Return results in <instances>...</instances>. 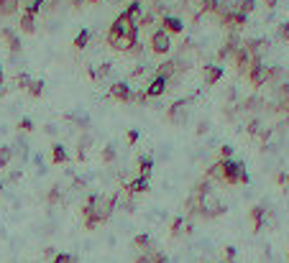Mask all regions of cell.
Wrapping results in <instances>:
<instances>
[{
	"label": "cell",
	"instance_id": "d6986e66",
	"mask_svg": "<svg viewBox=\"0 0 289 263\" xmlns=\"http://www.w3.org/2000/svg\"><path fill=\"white\" fill-rule=\"evenodd\" d=\"M133 248H136L138 253H154V240L146 233H141V235L133 238Z\"/></svg>",
	"mask_w": 289,
	"mask_h": 263
},
{
	"label": "cell",
	"instance_id": "3957f363",
	"mask_svg": "<svg viewBox=\"0 0 289 263\" xmlns=\"http://www.w3.org/2000/svg\"><path fill=\"white\" fill-rule=\"evenodd\" d=\"M225 204L218 199V194L210 189L205 194H200V215L205 217V220H215V217H223L225 215Z\"/></svg>",
	"mask_w": 289,
	"mask_h": 263
},
{
	"label": "cell",
	"instance_id": "74e56055",
	"mask_svg": "<svg viewBox=\"0 0 289 263\" xmlns=\"http://www.w3.org/2000/svg\"><path fill=\"white\" fill-rule=\"evenodd\" d=\"M236 256H238V250L233 248V245H225L223 248V261L225 263H236Z\"/></svg>",
	"mask_w": 289,
	"mask_h": 263
},
{
	"label": "cell",
	"instance_id": "5bb4252c",
	"mask_svg": "<svg viewBox=\"0 0 289 263\" xmlns=\"http://www.w3.org/2000/svg\"><path fill=\"white\" fill-rule=\"evenodd\" d=\"M202 79H205L207 87H213L215 82L223 79V66H220V64H207L205 69H202Z\"/></svg>",
	"mask_w": 289,
	"mask_h": 263
},
{
	"label": "cell",
	"instance_id": "11a10c76",
	"mask_svg": "<svg viewBox=\"0 0 289 263\" xmlns=\"http://www.w3.org/2000/svg\"><path fill=\"white\" fill-rule=\"evenodd\" d=\"M87 3H103V0H87Z\"/></svg>",
	"mask_w": 289,
	"mask_h": 263
},
{
	"label": "cell",
	"instance_id": "603a6c76",
	"mask_svg": "<svg viewBox=\"0 0 289 263\" xmlns=\"http://www.w3.org/2000/svg\"><path fill=\"white\" fill-rule=\"evenodd\" d=\"M67 161H69V153H67V148H64L62 143H54V146H51V164L62 166V164H67Z\"/></svg>",
	"mask_w": 289,
	"mask_h": 263
},
{
	"label": "cell",
	"instance_id": "bcb514c9",
	"mask_svg": "<svg viewBox=\"0 0 289 263\" xmlns=\"http://www.w3.org/2000/svg\"><path fill=\"white\" fill-rule=\"evenodd\" d=\"M136 141H138V131H128V133H126V143H128V146H133Z\"/></svg>",
	"mask_w": 289,
	"mask_h": 263
},
{
	"label": "cell",
	"instance_id": "cb8c5ba5",
	"mask_svg": "<svg viewBox=\"0 0 289 263\" xmlns=\"http://www.w3.org/2000/svg\"><path fill=\"white\" fill-rule=\"evenodd\" d=\"M110 69H113V66H110L108 62L105 64H97V66H90V69H87V74H90V79H95V82H103V79L110 74Z\"/></svg>",
	"mask_w": 289,
	"mask_h": 263
},
{
	"label": "cell",
	"instance_id": "9a60e30c",
	"mask_svg": "<svg viewBox=\"0 0 289 263\" xmlns=\"http://www.w3.org/2000/svg\"><path fill=\"white\" fill-rule=\"evenodd\" d=\"M241 46H243V41H241V39L236 36V33H233V36H230V39H228V41L223 44V49L218 51V59H228V56L233 59V54H236V51H238Z\"/></svg>",
	"mask_w": 289,
	"mask_h": 263
},
{
	"label": "cell",
	"instance_id": "f907efd6",
	"mask_svg": "<svg viewBox=\"0 0 289 263\" xmlns=\"http://www.w3.org/2000/svg\"><path fill=\"white\" fill-rule=\"evenodd\" d=\"M154 263H169V258H166L164 253H156L154 256Z\"/></svg>",
	"mask_w": 289,
	"mask_h": 263
},
{
	"label": "cell",
	"instance_id": "8992f818",
	"mask_svg": "<svg viewBox=\"0 0 289 263\" xmlns=\"http://www.w3.org/2000/svg\"><path fill=\"white\" fill-rule=\"evenodd\" d=\"M195 97H197V95L177 100L174 105H172L169 110H166V120H169V123H174V125H182V123H187V112H190V105L195 102Z\"/></svg>",
	"mask_w": 289,
	"mask_h": 263
},
{
	"label": "cell",
	"instance_id": "7bdbcfd3",
	"mask_svg": "<svg viewBox=\"0 0 289 263\" xmlns=\"http://www.w3.org/2000/svg\"><path fill=\"white\" fill-rule=\"evenodd\" d=\"M90 143H92L90 135H82V138H80V158H85V153H87V148H90Z\"/></svg>",
	"mask_w": 289,
	"mask_h": 263
},
{
	"label": "cell",
	"instance_id": "4316f807",
	"mask_svg": "<svg viewBox=\"0 0 289 263\" xmlns=\"http://www.w3.org/2000/svg\"><path fill=\"white\" fill-rule=\"evenodd\" d=\"M18 8H21V0H0V16H16L18 13Z\"/></svg>",
	"mask_w": 289,
	"mask_h": 263
},
{
	"label": "cell",
	"instance_id": "ac0fdd59",
	"mask_svg": "<svg viewBox=\"0 0 289 263\" xmlns=\"http://www.w3.org/2000/svg\"><path fill=\"white\" fill-rule=\"evenodd\" d=\"M0 39L5 41V46L10 49V54H21V49H23V46H21V39H18L10 28H3V31H0Z\"/></svg>",
	"mask_w": 289,
	"mask_h": 263
},
{
	"label": "cell",
	"instance_id": "4dcf8cb0",
	"mask_svg": "<svg viewBox=\"0 0 289 263\" xmlns=\"http://www.w3.org/2000/svg\"><path fill=\"white\" fill-rule=\"evenodd\" d=\"M253 8H256V0H238V3H236V10L243 13V16H251Z\"/></svg>",
	"mask_w": 289,
	"mask_h": 263
},
{
	"label": "cell",
	"instance_id": "5b68a950",
	"mask_svg": "<svg viewBox=\"0 0 289 263\" xmlns=\"http://www.w3.org/2000/svg\"><path fill=\"white\" fill-rule=\"evenodd\" d=\"M105 41H108V46H113L115 51H123V54H131L133 46L138 44V36H123V33H118L113 26L108 28L105 33Z\"/></svg>",
	"mask_w": 289,
	"mask_h": 263
},
{
	"label": "cell",
	"instance_id": "7c38bea8",
	"mask_svg": "<svg viewBox=\"0 0 289 263\" xmlns=\"http://www.w3.org/2000/svg\"><path fill=\"white\" fill-rule=\"evenodd\" d=\"M113 28H115L118 33H123V36H138V28L133 26V21H131L126 13H120V16L113 21Z\"/></svg>",
	"mask_w": 289,
	"mask_h": 263
},
{
	"label": "cell",
	"instance_id": "83f0119b",
	"mask_svg": "<svg viewBox=\"0 0 289 263\" xmlns=\"http://www.w3.org/2000/svg\"><path fill=\"white\" fill-rule=\"evenodd\" d=\"M21 31H23V33H33V31H36V16H31V13H23V16H21Z\"/></svg>",
	"mask_w": 289,
	"mask_h": 263
},
{
	"label": "cell",
	"instance_id": "7dc6e473",
	"mask_svg": "<svg viewBox=\"0 0 289 263\" xmlns=\"http://www.w3.org/2000/svg\"><path fill=\"white\" fill-rule=\"evenodd\" d=\"M276 110L289 112V97H282V100H279V105H276Z\"/></svg>",
	"mask_w": 289,
	"mask_h": 263
},
{
	"label": "cell",
	"instance_id": "f6af8a7d",
	"mask_svg": "<svg viewBox=\"0 0 289 263\" xmlns=\"http://www.w3.org/2000/svg\"><path fill=\"white\" fill-rule=\"evenodd\" d=\"M279 39H282V41H289V21L279 23Z\"/></svg>",
	"mask_w": 289,
	"mask_h": 263
},
{
	"label": "cell",
	"instance_id": "1f68e13d",
	"mask_svg": "<svg viewBox=\"0 0 289 263\" xmlns=\"http://www.w3.org/2000/svg\"><path fill=\"white\" fill-rule=\"evenodd\" d=\"M182 5H184L187 10H192L195 18L202 16V0H182Z\"/></svg>",
	"mask_w": 289,
	"mask_h": 263
},
{
	"label": "cell",
	"instance_id": "f35d334b",
	"mask_svg": "<svg viewBox=\"0 0 289 263\" xmlns=\"http://www.w3.org/2000/svg\"><path fill=\"white\" fill-rule=\"evenodd\" d=\"M59 199H62V189H59V187H51L49 194H46V202H49V204H57Z\"/></svg>",
	"mask_w": 289,
	"mask_h": 263
},
{
	"label": "cell",
	"instance_id": "816d5d0a",
	"mask_svg": "<svg viewBox=\"0 0 289 263\" xmlns=\"http://www.w3.org/2000/svg\"><path fill=\"white\" fill-rule=\"evenodd\" d=\"M276 3H279V0H264V5L269 8V10H274V8H276Z\"/></svg>",
	"mask_w": 289,
	"mask_h": 263
},
{
	"label": "cell",
	"instance_id": "db71d44e",
	"mask_svg": "<svg viewBox=\"0 0 289 263\" xmlns=\"http://www.w3.org/2000/svg\"><path fill=\"white\" fill-rule=\"evenodd\" d=\"M276 184H287V174H276Z\"/></svg>",
	"mask_w": 289,
	"mask_h": 263
},
{
	"label": "cell",
	"instance_id": "7402d4cb",
	"mask_svg": "<svg viewBox=\"0 0 289 263\" xmlns=\"http://www.w3.org/2000/svg\"><path fill=\"white\" fill-rule=\"evenodd\" d=\"M123 13H126V16L133 21V26H136V28H141V21H143V10H141V3H128Z\"/></svg>",
	"mask_w": 289,
	"mask_h": 263
},
{
	"label": "cell",
	"instance_id": "91938a15",
	"mask_svg": "<svg viewBox=\"0 0 289 263\" xmlns=\"http://www.w3.org/2000/svg\"><path fill=\"white\" fill-rule=\"evenodd\" d=\"M287 181H289V174H287Z\"/></svg>",
	"mask_w": 289,
	"mask_h": 263
},
{
	"label": "cell",
	"instance_id": "f1b7e54d",
	"mask_svg": "<svg viewBox=\"0 0 289 263\" xmlns=\"http://www.w3.org/2000/svg\"><path fill=\"white\" fill-rule=\"evenodd\" d=\"M90 39H92V36H90V31L82 28V31L74 36V49H77V51H82V49L87 46V44H90Z\"/></svg>",
	"mask_w": 289,
	"mask_h": 263
},
{
	"label": "cell",
	"instance_id": "ee69618b",
	"mask_svg": "<svg viewBox=\"0 0 289 263\" xmlns=\"http://www.w3.org/2000/svg\"><path fill=\"white\" fill-rule=\"evenodd\" d=\"M18 131H21V133H31V131H33V120H31V118H23V120L18 123Z\"/></svg>",
	"mask_w": 289,
	"mask_h": 263
},
{
	"label": "cell",
	"instance_id": "9c48e42d",
	"mask_svg": "<svg viewBox=\"0 0 289 263\" xmlns=\"http://www.w3.org/2000/svg\"><path fill=\"white\" fill-rule=\"evenodd\" d=\"M243 46H246V51L253 56L256 62H264V54L269 51V39H248V41H243Z\"/></svg>",
	"mask_w": 289,
	"mask_h": 263
},
{
	"label": "cell",
	"instance_id": "6f0895ef",
	"mask_svg": "<svg viewBox=\"0 0 289 263\" xmlns=\"http://www.w3.org/2000/svg\"><path fill=\"white\" fill-rule=\"evenodd\" d=\"M0 194H3V184H0Z\"/></svg>",
	"mask_w": 289,
	"mask_h": 263
},
{
	"label": "cell",
	"instance_id": "8fae6325",
	"mask_svg": "<svg viewBox=\"0 0 289 263\" xmlns=\"http://www.w3.org/2000/svg\"><path fill=\"white\" fill-rule=\"evenodd\" d=\"M251 225H253V233H261L264 225L271 220V215L266 212V207H261V204H256V207H251Z\"/></svg>",
	"mask_w": 289,
	"mask_h": 263
},
{
	"label": "cell",
	"instance_id": "e575fe53",
	"mask_svg": "<svg viewBox=\"0 0 289 263\" xmlns=\"http://www.w3.org/2000/svg\"><path fill=\"white\" fill-rule=\"evenodd\" d=\"M28 95L31 97H41L44 95V79H33L31 87H28Z\"/></svg>",
	"mask_w": 289,
	"mask_h": 263
},
{
	"label": "cell",
	"instance_id": "2e32d148",
	"mask_svg": "<svg viewBox=\"0 0 289 263\" xmlns=\"http://www.w3.org/2000/svg\"><path fill=\"white\" fill-rule=\"evenodd\" d=\"M166 87H169V82H166V79L154 77L151 82L146 85V97H149V100H151V97H161V95L166 92Z\"/></svg>",
	"mask_w": 289,
	"mask_h": 263
},
{
	"label": "cell",
	"instance_id": "d4e9b609",
	"mask_svg": "<svg viewBox=\"0 0 289 263\" xmlns=\"http://www.w3.org/2000/svg\"><path fill=\"white\" fill-rule=\"evenodd\" d=\"M223 176H225V164H223V161H215V164H210V169L205 171V179L223 181Z\"/></svg>",
	"mask_w": 289,
	"mask_h": 263
},
{
	"label": "cell",
	"instance_id": "30bf717a",
	"mask_svg": "<svg viewBox=\"0 0 289 263\" xmlns=\"http://www.w3.org/2000/svg\"><path fill=\"white\" fill-rule=\"evenodd\" d=\"M256 62L253 56L246 51V46H241L236 54H233V64H236V72L238 74H248V69H251V64Z\"/></svg>",
	"mask_w": 289,
	"mask_h": 263
},
{
	"label": "cell",
	"instance_id": "d6a6232c",
	"mask_svg": "<svg viewBox=\"0 0 289 263\" xmlns=\"http://www.w3.org/2000/svg\"><path fill=\"white\" fill-rule=\"evenodd\" d=\"M246 131H248V135H261V131H264V125H261V120L259 118H251L248 123H246Z\"/></svg>",
	"mask_w": 289,
	"mask_h": 263
},
{
	"label": "cell",
	"instance_id": "4fadbf2b",
	"mask_svg": "<svg viewBox=\"0 0 289 263\" xmlns=\"http://www.w3.org/2000/svg\"><path fill=\"white\" fill-rule=\"evenodd\" d=\"M161 28L169 33V36H174V33H182L184 31V23H182V18L166 13V16H161Z\"/></svg>",
	"mask_w": 289,
	"mask_h": 263
},
{
	"label": "cell",
	"instance_id": "b9f144b4",
	"mask_svg": "<svg viewBox=\"0 0 289 263\" xmlns=\"http://www.w3.org/2000/svg\"><path fill=\"white\" fill-rule=\"evenodd\" d=\"M51 263H77V258H74V256H69V253H57Z\"/></svg>",
	"mask_w": 289,
	"mask_h": 263
},
{
	"label": "cell",
	"instance_id": "44dd1931",
	"mask_svg": "<svg viewBox=\"0 0 289 263\" xmlns=\"http://www.w3.org/2000/svg\"><path fill=\"white\" fill-rule=\"evenodd\" d=\"M177 69H182V66H177V62H164V64L156 66V74L154 77H161V79H166V82H172V77H174Z\"/></svg>",
	"mask_w": 289,
	"mask_h": 263
},
{
	"label": "cell",
	"instance_id": "681fc988",
	"mask_svg": "<svg viewBox=\"0 0 289 263\" xmlns=\"http://www.w3.org/2000/svg\"><path fill=\"white\" fill-rule=\"evenodd\" d=\"M21 179V171H13V174L8 176V184H16V181Z\"/></svg>",
	"mask_w": 289,
	"mask_h": 263
},
{
	"label": "cell",
	"instance_id": "8d00e7d4",
	"mask_svg": "<svg viewBox=\"0 0 289 263\" xmlns=\"http://www.w3.org/2000/svg\"><path fill=\"white\" fill-rule=\"evenodd\" d=\"M230 158H233V148L225 143V146H220L218 148V161H230Z\"/></svg>",
	"mask_w": 289,
	"mask_h": 263
},
{
	"label": "cell",
	"instance_id": "680465c9",
	"mask_svg": "<svg viewBox=\"0 0 289 263\" xmlns=\"http://www.w3.org/2000/svg\"><path fill=\"white\" fill-rule=\"evenodd\" d=\"M287 258H289V248H287Z\"/></svg>",
	"mask_w": 289,
	"mask_h": 263
},
{
	"label": "cell",
	"instance_id": "e0dca14e",
	"mask_svg": "<svg viewBox=\"0 0 289 263\" xmlns=\"http://www.w3.org/2000/svg\"><path fill=\"white\" fill-rule=\"evenodd\" d=\"M169 233H172V238H179L182 233L190 235V233H192V222L184 220V217H174L172 225H169Z\"/></svg>",
	"mask_w": 289,
	"mask_h": 263
},
{
	"label": "cell",
	"instance_id": "6da1fadb",
	"mask_svg": "<svg viewBox=\"0 0 289 263\" xmlns=\"http://www.w3.org/2000/svg\"><path fill=\"white\" fill-rule=\"evenodd\" d=\"M118 204V194H90L85 199V207H82V220L87 230H95L97 225L108 222V217L113 215Z\"/></svg>",
	"mask_w": 289,
	"mask_h": 263
},
{
	"label": "cell",
	"instance_id": "c3c4849f",
	"mask_svg": "<svg viewBox=\"0 0 289 263\" xmlns=\"http://www.w3.org/2000/svg\"><path fill=\"white\" fill-rule=\"evenodd\" d=\"M67 3H69V5L74 8V10H80V8H82V5L87 3V0H67Z\"/></svg>",
	"mask_w": 289,
	"mask_h": 263
},
{
	"label": "cell",
	"instance_id": "836d02e7",
	"mask_svg": "<svg viewBox=\"0 0 289 263\" xmlns=\"http://www.w3.org/2000/svg\"><path fill=\"white\" fill-rule=\"evenodd\" d=\"M10 158H13V148H10V146H3V148H0V171H3V169L10 164Z\"/></svg>",
	"mask_w": 289,
	"mask_h": 263
},
{
	"label": "cell",
	"instance_id": "7a4b0ae2",
	"mask_svg": "<svg viewBox=\"0 0 289 263\" xmlns=\"http://www.w3.org/2000/svg\"><path fill=\"white\" fill-rule=\"evenodd\" d=\"M246 77H248V85L251 87H264L266 82L282 77V66H266L264 62H253Z\"/></svg>",
	"mask_w": 289,
	"mask_h": 263
},
{
	"label": "cell",
	"instance_id": "f5cc1de1",
	"mask_svg": "<svg viewBox=\"0 0 289 263\" xmlns=\"http://www.w3.org/2000/svg\"><path fill=\"white\" fill-rule=\"evenodd\" d=\"M3 82H5V74H3V64H0V95H3Z\"/></svg>",
	"mask_w": 289,
	"mask_h": 263
},
{
	"label": "cell",
	"instance_id": "d590c367",
	"mask_svg": "<svg viewBox=\"0 0 289 263\" xmlns=\"http://www.w3.org/2000/svg\"><path fill=\"white\" fill-rule=\"evenodd\" d=\"M115 156H118V153H115V146H113V143H108V146L103 148V161H105V164H113V161H115Z\"/></svg>",
	"mask_w": 289,
	"mask_h": 263
},
{
	"label": "cell",
	"instance_id": "277c9868",
	"mask_svg": "<svg viewBox=\"0 0 289 263\" xmlns=\"http://www.w3.org/2000/svg\"><path fill=\"white\" fill-rule=\"evenodd\" d=\"M225 164V176H223V184H230V187H236V184H248L251 176H248V171H246V164L243 161H223Z\"/></svg>",
	"mask_w": 289,
	"mask_h": 263
},
{
	"label": "cell",
	"instance_id": "ab89813d",
	"mask_svg": "<svg viewBox=\"0 0 289 263\" xmlns=\"http://www.w3.org/2000/svg\"><path fill=\"white\" fill-rule=\"evenodd\" d=\"M220 0H202V13H215Z\"/></svg>",
	"mask_w": 289,
	"mask_h": 263
},
{
	"label": "cell",
	"instance_id": "f546056e",
	"mask_svg": "<svg viewBox=\"0 0 289 263\" xmlns=\"http://www.w3.org/2000/svg\"><path fill=\"white\" fill-rule=\"evenodd\" d=\"M184 210L190 212V215H200V194H190V197H187V202H184Z\"/></svg>",
	"mask_w": 289,
	"mask_h": 263
},
{
	"label": "cell",
	"instance_id": "ffe728a7",
	"mask_svg": "<svg viewBox=\"0 0 289 263\" xmlns=\"http://www.w3.org/2000/svg\"><path fill=\"white\" fill-rule=\"evenodd\" d=\"M149 189V179H143V176H136V179H131L128 184H126V194H143Z\"/></svg>",
	"mask_w": 289,
	"mask_h": 263
},
{
	"label": "cell",
	"instance_id": "ba28073f",
	"mask_svg": "<svg viewBox=\"0 0 289 263\" xmlns=\"http://www.w3.org/2000/svg\"><path fill=\"white\" fill-rule=\"evenodd\" d=\"M149 46H151L154 54L164 56V54H169V51H172V36H169V33H166L164 28H156V31H151Z\"/></svg>",
	"mask_w": 289,
	"mask_h": 263
},
{
	"label": "cell",
	"instance_id": "60d3db41",
	"mask_svg": "<svg viewBox=\"0 0 289 263\" xmlns=\"http://www.w3.org/2000/svg\"><path fill=\"white\" fill-rule=\"evenodd\" d=\"M31 82H33V79H31L28 74H23V72H21V74H18V79H16V85H18L21 89H28V87H31Z\"/></svg>",
	"mask_w": 289,
	"mask_h": 263
},
{
	"label": "cell",
	"instance_id": "9f6ffc18",
	"mask_svg": "<svg viewBox=\"0 0 289 263\" xmlns=\"http://www.w3.org/2000/svg\"><path fill=\"white\" fill-rule=\"evenodd\" d=\"M128 3H141V0H128Z\"/></svg>",
	"mask_w": 289,
	"mask_h": 263
},
{
	"label": "cell",
	"instance_id": "52a82bcc",
	"mask_svg": "<svg viewBox=\"0 0 289 263\" xmlns=\"http://www.w3.org/2000/svg\"><path fill=\"white\" fill-rule=\"evenodd\" d=\"M108 100H118L123 105H131V102H136V92H133L128 82H113L108 89Z\"/></svg>",
	"mask_w": 289,
	"mask_h": 263
},
{
	"label": "cell",
	"instance_id": "484cf974",
	"mask_svg": "<svg viewBox=\"0 0 289 263\" xmlns=\"http://www.w3.org/2000/svg\"><path fill=\"white\" fill-rule=\"evenodd\" d=\"M151 169H154V158L146 156V153H141V156H138V176L149 179V176H151Z\"/></svg>",
	"mask_w": 289,
	"mask_h": 263
}]
</instances>
